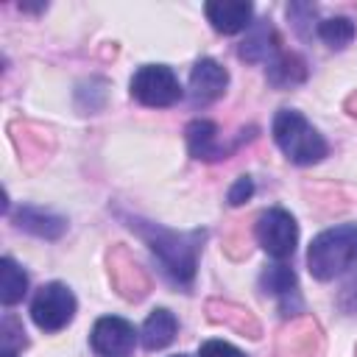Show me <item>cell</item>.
Returning <instances> with one entry per match:
<instances>
[{
  "instance_id": "cell-1",
  "label": "cell",
  "mask_w": 357,
  "mask_h": 357,
  "mask_svg": "<svg viewBox=\"0 0 357 357\" xmlns=\"http://www.w3.org/2000/svg\"><path fill=\"white\" fill-rule=\"evenodd\" d=\"M128 226L159 257V262L170 273V279H176L178 284H190L192 282L204 231H173V229H165L159 223L139 220V218H128Z\"/></svg>"
},
{
  "instance_id": "cell-2",
  "label": "cell",
  "mask_w": 357,
  "mask_h": 357,
  "mask_svg": "<svg viewBox=\"0 0 357 357\" xmlns=\"http://www.w3.org/2000/svg\"><path fill=\"white\" fill-rule=\"evenodd\" d=\"M357 262V223H340L321 231L307 251L310 273L321 282L335 279Z\"/></svg>"
},
{
  "instance_id": "cell-3",
  "label": "cell",
  "mask_w": 357,
  "mask_h": 357,
  "mask_svg": "<svg viewBox=\"0 0 357 357\" xmlns=\"http://www.w3.org/2000/svg\"><path fill=\"white\" fill-rule=\"evenodd\" d=\"M273 139L284 156L296 165H312L326 156V139L293 109H282L273 117Z\"/></svg>"
},
{
  "instance_id": "cell-4",
  "label": "cell",
  "mask_w": 357,
  "mask_h": 357,
  "mask_svg": "<svg viewBox=\"0 0 357 357\" xmlns=\"http://www.w3.org/2000/svg\"><path fill=\"white\" fill-rule=\"evenodd\" d=\"M106 268H109V282L114 287V293L126 301H139L151 293V276L145 273V268L134 259V254L117 243L109 248L106 254Z\"/></svg>"
},
{
  "instance_id": "cell-5",
  "label": "cell",
  "mask_w": 357,
  "mask_h": 357,
  "mask_svg": "<svg viewBox=\"0 0 357 357\" xmlns=\"http://www.w3.org/2000/svg\"><path fill=\"white\" fill-rule=\"evenodd\" d=\"M73 315H75V296L70 293L67 284L50 282L45 287H39V293L33 296L31 318H33V324L39 329L59 332L73 321Z\"/></svg>"
},
{
  "instance_id": "cell-6",
  "label": "cell",
  "mask_w": 357,
  "mask_h": 357,
  "mask_svg": "<svg viewBox=\"0 0 357 357\" xmlns=\"http://www.w3.org/2000/svg\"><path fill=\"white\" fill-rule=\"evenodd\" d=\"M131 95L145 106H173L181 98L178 78L165 64H145L131 78Z\"/></svg>"
},
{
  "instance_id": "cell-7",
  "label": "cell",
  "mask_w": 357,
  "mask_h": 357,
  "mask_svg": "<svg viewBox=\"0 0 357 357\" xmlns=\"http://www.w3.org/2000/svg\"><path fill=\"white\" fill-rule=\"evenodd\" d=\"M324 332L312 315H293L276 332V357H321Z\"/></svg>"
},
{
  "instance_id": "cell-8",
  "label": "cell",
  "mask_w": 357,
  "mask_h": 357,
  "mask_svg": "<svg viewBox=\"0 0 357 357\" xmlns=\"http://www.w3.org/2000/svg\"><path fill=\"white\" fill-rule=\"evenodd\" d=\"M254 234H257L259 245L276 259L290 257L296 251V243H298V226H296L293 215L279 209V206H273L257 218Z\"/></svg>"
},
{
  "instance_id": "cell-9",
  "label": "cell",
  "mask_w": 357,
  "mask_h": 357,
  "mask_svg": "<svg viewBox=\"0 0 357 357\" xmlns=\"http://www.w3.org/2000/svg\"><path fill=\"white\" fill-rule=\"evenodd\" d=\"M8 134H11V142H14L25 170L42 167L47 162V156L53 153V148H56L53 131L39 126V123H31V120H14L8 126Z\"/></svg>"
},
{
  "instance_id": "cell-10",
  "label": "cell",
  "mask_w": 357,
  "mask_h": 357,
  "mask_svg": "<svg viewBox=\"0 0 357 357\" xmlns=\"http://www.w3.org/2000/svg\"><path fill=\"white\" fill-rule=\"evenodd\" d=\"M134 340H137L134 326L114 315L100 318L92 329V349L103 357H126L134 349Z\"/></svg>"
},
{
  "instance_id": "cell-11",
  "label": "cell",
  "mask_w": 357,
  "mask_h": 357,
  "mask_svg": "<svg viewBox=\"0 0 357 357\" xmlns=\"http://www.w3.org/2000/svg\"><path fill=\"white\" fill-rule=\"evenodd\" d=\"M206 318L215 324H223L229 329H234L243 337L259 340L262 337V324L257 321V315L248 307H240L234 301H220V298H209L206 301Z\"/></svg>"
},
{
  "instance_id": "cell-12",
  "label": "cell",
  "mask_w": 357,
  "mask_h": 357,
  "mask_svg": "<svg viewBox=\"0 0 357 357\" xmlns=\"http://www.w3.org/2000/svg\"><path fill=\"white\" fill-rule=\"evenodd\" d=\"M229 84V73L226 67H220L215 59H201L195 61L192 73H190V92L195 103H212L226 92Z\"/></svg>"
},
{
  "instance_id": "cell-13",
  "label": "cell",
  "mask_w": 357,
  "mask_h": 357,
  "mask_svg": "<svg viewBox=\"0 0 357 357\" xmlns=\"http://www.w3.org/2000/svg\"><path fill=\"white\" fill-rule=\"evenodd\" d=\"M251 3L243 0H218V3H206V17L212 22L215 31L220 33H240L251 25Z\"/></svg>"
},
{
  "instance_id": "cell-14",
  "label": "cell",
  "mask_w": 357,
  "mask_h": 357,
  "mask_svg": "<svg viewBox=\"0 0 357 357\" xmlns=\"http://www.w3.org/2000/svg\"><path fill=\"white\" fill-rule=\"evenodd\" d=\"M187 145H190V153L204 162H215L229 153V148L218 139L215 123H209V120H192L187 126Z\"/></svg>"
},
{
  "instance_id": "cell-15",
  "label": "cell",
  "mask_w": 357,
  "mask_h": 357,
  "mask_svg": "<svg viewBox=\"0 0 357 357\" xmlns=\"http://www.w3.org/2000/svg\"><path fill=\"white\" fill-rule=\"evenodd\" d=\"M14 220L20 229H25L36 237H45V240H56L67 231V220L61 215H53V212L36 209V206H20Z\"/></svg>"
},
{
  "instance_id": "cell-16",
  "label": "cell",
  "mask_w": 357,
  "mask_h": 357,
  "mask_svg": "<svg viewBox=\"0 0 357 357\" xmlns=\"http://www.w3.org/2000/svg\"><path fill=\"white\" fill-rule=\"evenodd\" d=\"M279 50V39H276V31L268 20H259L248 36L240 42V56L245 61H271Z\"/></svg>"
},
{
  "instance_id": "cell-17",
  "label": "cell",
  "mask_w": 357,
  "mask_h": 357,
  "mask_svg": "<svg viewBox=\"0 0 357 357\" xmlns=\"http://www.w3.org/2000/svg\"><path fill=\"white\" fill-rule=\"evenodd\" d=\"M259 284H262L265 293H273L282 301L284 315H293L290 312V301L298 307V287H296V273L287 265H271V268H265L262 276H259Z\"/></svg>"
},
{
  "instance_id": "cell-18",
  "label": "cell",
  "mask_w": 357,
  "mask_h": 357,
  "mask_svg": "<svg viewBox=\"0 0 357 357\" xmlns=\"http://www.w3.org/2000/svg\"><path fill=\"white\" fill-rule=\"evenodd\" d=\"M176 329H178L176 315H173L170 310L159 307V310H153V312L145 318V324H142V332H139L142 346H145V349H151V351L165 349V346H170V343H173Z\"/></svg>"
},
{
  "instance_id": "cell-19",
  "label": "cell",
  "mask_w": 357,
  "mask_h": 357,
  "mask_svg": "<svg viewBox=\"0 0 357 357\" xmlns=\"http://www.w3.org/2000/svg\"><path fill=\"white\" fill-rule=\"evenodd\" d=\"M25 290H28V276H25V271H22L14 259L3 257V259H0V301H3L6 307H11V304H17V301L25 296Z\"/></svg>"
},
{
  "instance_id": "cell-20",
  "label": "cell",
  "mask_w": 357,
  "mask_h": 357,
  "mask_svg": "<svg viewBox=\"0 0 357 357\" xmlns=\"http://www.w3.org/2000/svg\"><path fill=\"white\" fill-rule=\"evenodd\" d=\"M307 78V64L296 53H282L276 61L268 67V81L273 86H296Z\"/></svg>"
},
{
  "instance_id": "cell-21",
  "label": "cell",
  "mask_w": 357,
  "mask_h": 357,
  "mask_svg": "<svg viewBox=\"0 0 357 357\" xmlns=\"http://www.w3.org/2000/svg\"><path fill=\"white\" fill-rule=\"evenodd\" d=\"M354 33H357V28H354V22L351 20H346V17H332V20H324L321 25H318V36L329 45V47H346L351 39H354Z\"/></svg>"
},
{
  "instance_id": "cell-22",
  "label": "cell",
  "mask_w": 357,
  "mask_h": 357,
  "mask_svg": "<svg viewBox=\"0 0 357 357\" xmlns=\"http://www.w3.org/2000/svg\"><path fill=\"white\" fill-rule=\"evenodd\" d=\"M226 254L240 259L248 254V231H245V220H234V229H231V237L226 240Z\"/></svg>"
},
{
  "instance_id": "cell-23",
  "label": "cell",
  "mask_w": 357,
  "mask_h": 357,
  "mask_svg": "<svg viewBox=\"0 0 357 357\" xmlns=\"http://www.w3.org/2000/svg\"><path fill=\"white\" fill-rule=\"evenodd\" d=\"M198 357H245L240 349H234L226 340H206L198 351Z\"/></svg>"
},
{
  "instance_id": "cell-24",
  "label": "cell",
  "mask_w": 357,
  "mask_h": 357,
  "mask_svg": "<svg viewBox=\"0 0 357 357\" xmlns=\"http://www.w3.org/2000/svg\"><path fill=\"white\" fill-rule=\"evenodd\" d=\"M0 335H3V349L17 351V346H25V332H22V329L17 326V321H11V318L3 321Z\"/></svg>"
},
{
  "instance_id": "cell-25",
  "label": "cell",
  "mask_w": 357,
  "mask_h": 357,
  "mask_svg": "<svg viewBox=\"0 0 357 357\" xmlns=\"http://www.w3.org/2000/svg\"><path fill=\"white\" fill-rule=\"evenodd\" d=\"M251 195H254V181H251L248 176H240V178L234 181V187L229 190V204H231V206H240V204H245Z\"/></svg>"
},
{
  "instance_id": "cell-26",
  "label": "cell",
  "mask_w": 357,
  "mask_h": 357,
  "mask_svg": "<svg viewBox=\"0 0 357 357\" xmlns=\"http://www.w3.org/2000/svg\"><path fill=\"white\" fill-rule=\"evenodd\" d=\"M337 307H340L343 312H349V315L357 312V279H351V282L340 290V296H337Z\"/></svg>"
},
{
  "instance_id": "cell-27",
  "label": "cell",
  "mask_w": 357,
  "mask_h": 357,
  "mask_svg": "<svg viewBox=\"0 0 357 357\" xmlns=\"http://www.w3.org/2000/svg\"><path fill=\"white\" fill-rule=\"evenodd\" d=\"M346 112H349L351 117H357V92H351V95L346 98Z\"/></svg>"
},
{
  "instance_id": "cell-28",
  "label": "cell",
  "mask_w": 357,
  "mask_h": 357,
  "mask_svg": "<svg viewBox=\"0 0 357 357\" xmlns=\"http://www.w3.org/2000/svg\"><path fill=\"white\" fill-rule=\"evenodd\" d=\"M3 357H17V351H11V349H3Z\"/></svg>"
},
{
  "instance_id": "cell-29",
  "label": "cell",
  "mask_w": 357,
  "mask_h": 357,
  "mask_svg": "<svg viewBox=\"0 0 357 357\" xmlns=\"http://www.w3.org/2000/svg\"><path fill=\"white\" fill-rule=\"evenodd\" d=\"M176 357H184V354H176Z\"/></svg>"
}]
</instances>
